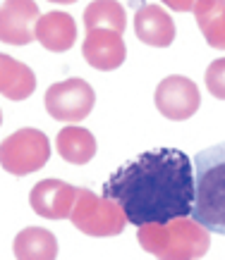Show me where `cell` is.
<instances>
[{"instance_id": "cell-1", "label": "cell", "mask_w": 225, "mask_h": 260, "mask_svg": "<svg viewBox=\"0 0 225 260\" xmlns=\"http://www.w3.org/2000/svg\"><path fill=\"white\" fill-rule=\"evenodd\" d=\"M103 198L120 205L134 227L192 217L194 160L185 150L168 146L146 150L108 177Z\"/></svg>"}, {"instance_id": "cell-2", "label": "cell", "mask_w": 225, "mask_h": 260, "mask_svg": "<svg viewBox=\"0 0 225 260\" xmlns=\"http://www.w3.org/2000/svg\"><path fill=\"white\" fill-rule=\"evenodd\" d=\"M192 220L225 237V141L194 155Z\"/></svg>"}, {"instance_id": "cell-3", "label": "cell", "mask_w": 225, "mask_h": 260, "mask_svg": "<svg viewBox=\"0 0 225 260\" xmlns=\"http://www.w3.org/2000/svg\"><path fill=\"white\" fill-rule=\"evenodd\" d=\"M211 232L192 217L139 227L137 239L142 248L158 260H199L211 248Z\"/></svg>"}, {"instance_id": "cell-4", "label": "cell", "mask_w": 225, "mask_h": 260, "mask_svg": "<svg viewBox=\"0 0 225 260\" xmlns=\"http://www.w3.org/2000/svg\"><path fill=\"white\" fill-rule=\"evenodd\" d=\"M50 158L48 136L39 129H17L0 143V165L3 170L17 177L39 172Z\"/></svg>"}, {"instance_id": "cell-5", "label": "cell", "mask_w": 225, "mask_h": 260, "mask_svg": "<svg viewBox=\"0 0 225 260\" xmlns=\"http://www.w3.org/2000/svg\"><path fill=\"white\" fill-rule=\"evenodd\" d=\"M70 220L89 237H118L125 229L127 217L118 203H112L108 198H98L89 189H79Z\"/></svg>"}, {"instance_id": "cell-6", "label": "cell", "mask_w": 225, "mask_h": 260, "mask_svg": "<svg viewBox=\"0 0 225 260\" xmlns=\"http://www.w3.org/2000/svg\"><path fill=\"white\" fill-rule=\"evenodd\" d=\"M46 110L58 122H81L94 110L96 93L91 84L84 79H65L58 84H50L46 91Z\"/></svg>"}, {"instance_id": "cell-7", "label": "cell", "mask_w": 225, "mask_h": 260, "mask_svg": "<svg viewBox=\"0 0 225 260\" xmlns=\"http://www.w3.org/2000/svg\"><path fill=\"white\" fill-rule=\"evenodd\" d=\"M153 103L163 117L173 122L189 119L201 105V93L192 79H187L182 74H170L156 86Z\"/></svg>"}, {"instance_id": "cell-8", "label": "cell", "mask_w": 225, "mask_h": 260, "mask_svg": "<svg viewBox=\"0 0 225 260\" xmlns=\"http://www.w3.org/2000/svg\"><path fill=\"white\" fill-rule=\"evenodd\" d=\"M77 186H70L60 179H43L29 193L32 210L46 220H67L77 203Z\"/></svg>"}, {"instance_id": "cell-9", "label": "cell", "mask_w": 225, "mask_h": 260, "mask_svg": "<svg viewBox=\"0 0 225 260\" xmlns=\"http://www.w3.org/2000/svg\"><path fill=\"white\" fill-rule=\"evenodd\" d=\"M39 5L34 0H5L0 5V41L12 46H26L39 22Z\"/></svg>"}, {"instance_id": "cell-10", "label": "cell", "mask_w": 225, "mask_h": 260, "mask_svg": "<svg viewBox=\"0 0 225 260\" xmlns=\"http://www.w3.org/2000/svg\"><path fill=\"white\" fill-rule=\"evenodd\" d=\"M81 55L94 70L110 72L125 62L127 48H125L122 34L110 31V29H89L81 46Z\"/></svg>"}, {"instance_id": "cell-11", "label": "cell", "mask_w": 225, "mask_h": 260, "mask_svg": "<svg viewBox=\"0 0 225 260\" xmlns=\"http://www.w3.org/2000/svg\"><path fill=\"white\" fill-rule=\"evenodd\" d=\"M134 34L146 46L168 48L175 41V22L158 5H142L134 15Z\"/></svg>"}, {"instance_id": "cell-12", "label": "cell", "mask_w": 225, "mask_h": 260, "mask_svg": "<svg viewBox=\"0 0 225 260\" xmlns=\"http://www.w3.org/2000/svg\"><path fill=\"white\" fill-rule=\"evenodd\" d=\"M34 36L50 53H65L77 41V22L67 12H46L39 17Z\"/></svg>"}, {"instance_id": "cell-13", "label": "cell", "mask_w": 225, "mask_h": 260, "mask_svg": "<svg viewBox=\"0 0 225 260\" xmlns=\"http://www.w3.org/2000/svg\"><path fill=\"white\" fill-rule=\"evenodd\" d=\"M36 91V74L24 62L0 53V93L10 101H26Z\"/></svg>"}, {"instance_id": "cell-14", "label": "cell", "mask_w": 225, "mask_h": 260, "mask_svg": "<svg viewBox=\"0 0 225 260\" xmlns=\"http://www.w3.org/2000/svg\"><path fill=\"white\" fill-rule=\"evenodd\" d=\"M58 153L70 165H87L96 155V136L84 126H63L55 136Z\"/></svg>"}, {"instance_id": "cell-15", "label": "cell", "mask_w": 225, "mask_h": 260, "mask_svg": "<svg viewBox=\"0 0 225 260\" xmlns=\"http://www.w3.org/2000/svg\"><path fill=\"white\" fill-rule=\"evenodd\" d=\"M15 258L17 260H55L58 239L43 227H26L15 237Z\"/></svg>"}, {"instance_id": "cell-16", "label": "cell", "mask_w": 225, "mask_h": 260, "mask_svg": "<svg viewBox=\"0 0 225 260\" xmlns=\"http://www.w3.org/2000/svg\"><path fill=\"white\" fill-rule=\"evenodd\" d=\"M194 17L211 48L225 50V0H199Z\"/></svg>"}, {"instance_id": "cell-17", "label": "cell", "mask_w": 225, "mask_h": 260, "mask_svg": "<svg viewBox=\"0 0 225 260\" xmlns=\"http://www.w3.org/2000/svg\"><path fill=\"white\" fill-rule=\"evenodd\" d=\"M84 24L89 29H110V31H125V8L118 0H94L84 10Z\"/></svg>"}, {"instance_id": "cell-18", "label": "cell", "mask_w": 225, "mask_h": 260, "mask_svg": "<svg viewBox=\"0 0 225 260\" xmlns=\"http://www.w3.org/2000/svg\"><path fill=\"white\" fill-rule=\"evenodd\" d=\"M206 88L213 98L225 101V57H218L206 70Z\"/></svg>"}, {"instance_id": "cell-19", "label": "cell", "mask_w": 225, "mask_h": 260, "mask_svg": "<svg viewBox=\"0 0 225 260\" xmlns=\"http://www.w3.org/2000/svg\"><path fill=\"white\" fill-rule=\"evenodd\" d=\"M161 3H165V8L175 10V12H194L199 0H161Z\"/></svg>"}, {"instance_id": "cell-20", "label": "cell", "mask_w": 225, "mask_h": 260, "mask_svg": "<svg viewBox=\"0 0 225 260\" xmlns=\"http://www.w3.org/2000/svg\"><path fill=\"white\" fill-rule=\"evenodd\" d=\"M50 3H60V5H67V3H77V0H50Z\"/></svg>"}, {"instance_id": "cell-21", "label": "cell", "mask_w": 225, "mask_h": 260, "mask_svg": "<svg viewBox=\"0 0 225 260\" xmlns=\"http://www.w3.org/2000/svg\"><path fill=\"white\" fill-rule=\"evenodd\" d=\"M0 124H3V112H0Z\"/></svg>"}]
</instances>
